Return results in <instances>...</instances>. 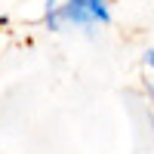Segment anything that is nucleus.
<instances>
[{
	"mask_svg": "<svg viewBox=\"0 0 154 154\" xmlns=\"http://www.w3.org/2000/svg\"><path fill=\"white\" fill-rule=\"evenodd\" d=\"M65 9H68V22L77 25V28H96V25H108L111 22V9H108V0H65Z\"/></svg>",
	"mask_w": 154,
	"mask_h": 154,
	"instance_id": "obj_1",
	"label": "nucleus"
},
{
	"mask_svg": "<svg viewBox=\"0 0 154 154\" xmlns=\"http://www.w3.org/2000/svg\"><path fill=\"white\" fill-rule=\"evenodd\" d=\"M46 28L49 31H68L71 28L65 0H49V6H46Z\"/></svg>",
	"mask_w": 154,
	"mask_h": 154,
	"instance_id": "obj_2",
	"label": "nucleus"
},
{
	"mask_svg": "<svg viewBox=\"0 0 154 154\" xmlns=\"http://www.w3.org/2000/svg\"><path fill=\"white\" fill-rule=\"evenodd\" d=\"M145 65L154 71V49H151V53H145Z\"/></svg>",
	"mask_w": 154,
	"mask_h": 154,
	"instance_id": "obj_3",
	"label": "nucleus"
},
{
	"mask_svg": "<svg viewBox=\"0 0 154 154\" xmlns=\"http://www.w3.org/2000/svg\"><path fill=\"white\" fill-rule=\"evenodd\" d=\"M3 25H6V19H3V16H0V28H3Z\"/></svg>",
	"mask_w": 154,
	"mask_h": 154,
	"instance_id": "obj_4",
	"label": "nucleus"
}]
</instances>
